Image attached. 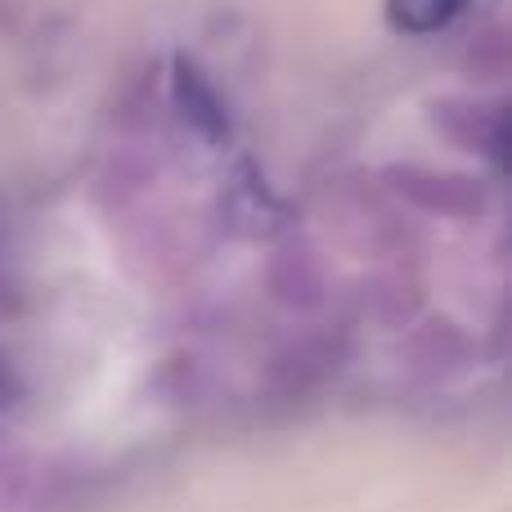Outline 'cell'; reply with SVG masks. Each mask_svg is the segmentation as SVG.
I'll list each match as a JSON object with an SVG mask.
<instances>
[{"label":"cell","instance_id":"obj_1","mask_svg":"<svg viewBox=\"0 0 512 512\" xmlns=\"http://www.w3.org/2000/svg\"><path fill=\"white\" fill-rule=\"evenodd\" d=\"M468 0H387V18L405 36H432L463 14Z\"/></svg>","mask_w":512,"mask_h":512},{"label":"cell","instance_id":"obj_2","mask_svg":"<svg viewBox=\"0 0 512 512\" xmlns=\"http://www.w3.org/2000/svg\"><path fill=\"white\" fill-rule=\"evenodd\" d=\"M176 90H180V99H185V108L194 113V122H207L212 126V135H221V104H216V95L207 90V81L198 77L194 68H185L180 63V77H176Z\"/></svg>","mask_w":512,"mask_h":512},{"label":"cell","instance_id":"obj_3","mask_svg":"<svg viewBox=\"0 0 512 512\" xmlns=\"http://www.w3.org/2000/svg\"><path fill=\"white\" fill-rule=\"evenodd\" d=\"M0 387H5V369H0Z\"/></svg>","mask_w":512,"mask_h":512}]
</instances>
